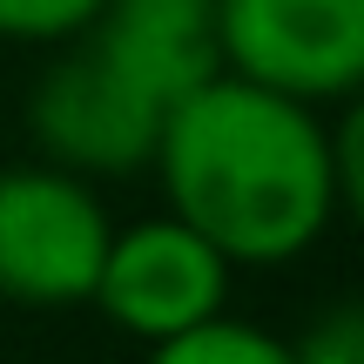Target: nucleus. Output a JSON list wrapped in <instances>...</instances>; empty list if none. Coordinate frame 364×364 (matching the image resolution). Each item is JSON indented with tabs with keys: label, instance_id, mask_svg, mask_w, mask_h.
<instances>
[{
	"label": "nucleus",
	"instance_id": "nucleus-1",
	"mask_svg": "<svg viewBox=\"0 0 364 364\" xmlns=\"http://www.w3.org/2000/svg\"><path fill=\"white\" fill-rule=\"evenodd\" d=\"M149 169L162 176L169 216L203 230L243 270L297 263L338 216L331 135L311 102L230 68L162 115Z\"/></svg>",
	"mask_w": 364,
	"mask_h": 364
},
{
	"label": "nucleus",
	"instance_id": "nucleus-2",
	"mask_svg": "<svg viewBox=\"0 0 364 364\" xmlns=\"http://www.w3.org/2000/svg\"><path fill=\"white\" fill-rule=\"evenodd\" d=\"M108 230L115 223L88 189V176L61 162L0 169V304H21V311L88 304Z\"/></svg>",
	"mask_w": 364,
	"mask_h": 364
},
{
	"label": "nucleus",
	"instance_id": "nucleus-3",
	"mask_svg": "<svg viewBox=\"0 0 364 364\" xmlns=\"http://www.w3.org/2000/svg\"><path fill=\"white\" fill-rule=\"evenodd\" d=\"M223 68L297 102L364 88V0H216Z\"/></svg>",
	"mask_w": 364,
	"mask_h": 364
},
{
	"label": "nucleus",
	"instance_id": "nucleus-4",
	"mask_svg": "<svg viewBox=\"0 0 364 364\" xmlns=\"http://www.w3.org/2000/svg\"><path fill=\"white\" fill-rule=\"evenodd\" d=\"M230 270L236 263L203 230H189L182 216H149V223H129V230H108L88 304L115 331L156 344L169 331L216 317L223 297H230Z\"/></svg>",
	"mask_w": 364,
	"mask_h": 364
},
{
	"label": "nucleus",
	"instance_id": "nucleus-5",
	"mask_svg": "<svg viewBox=\"0 0 364 364\" xmlns=\"http://www.w3.org/2000/svg\"><path fill=\"white\" fill-rule=\"evenodd\" d=\"M27 129L41 156L75 176H129L156 156L162 108L75 34L61 41V61L27 95Z\"/></svg>",
	"mask_w": 364,
	"mask_h": 364
},
{
	"label": "nucleus",
	"instance_id": "nucleus-6",
	"mask_svg": "<svg viewBox=\"0 0 364 364\" xmlns=\"http://www.w3.org/2000/svg\"><path fill=\"white\" fill-rule=\"evenodd\" d=\"M81 41L115 75H129L162 115L209 75H223L216 0H102Z\"/></svg>",
	"mask_w": 364,
	"mask_h": 364
},
{
	"label": "nucleus",
	"instance_id": "nucleus-7",
	"mask_svg": "<svg viewBox=\"0 0 364 364\" xmlns=\"http://www.w3.org/2000/svg\"><path fill=\"white\" fill-rule=\"evenodd\" d=\"M142 364H290V338L250 324V317L216 311V317H203V324H189V331L156 338Z\"/></svg>",
	"mask_w": 364,
	"mask_h": 364
},
{
	"label": "nucleus",
	"instance_id": "nucleus-8",
	"mask_svg": "<svg viewBox=\"0 0 364 364\" xmlns=\"http://www.w3.org/2000/svg\"><path fill=\"white\" fill-rule=\"evenodd\" d=\"M102 0H0V41L21 48H61L95 21Z\"/></svg>",
	"mask_w": 364,
	"mask_h": 364
},
{
	"label": "nucleus",
	"instance_id": "nucleus-9",
	"mask_svg": "<svg viewBox=\"0 0 364 364\" xmlns=\"http://www.w3.org/2000/svg\"><path fill=\"white\" fill-rule=\"evenodd\" d=\"M331 135V189H338V209L364 230V88L344 95V122Z\"/></svg>",
	"mask_w": 364,
	"mask_h": 364
},
{
	"label": "nucleus",
	"instance_id": "nucleus-10",
	"mask_svg": "<svg viewBox=\"0 0 364 364\" xmlns=\"http://www.w3.org/2000/svg\"><path fill=\"white\" fill-rule=\"evenodd\" d=\"M290 364H364V304L324 311L297 344H290Z\"/></svg>",
	"mask_w": 364,
	"mask_h": 364
}]
</instances>
